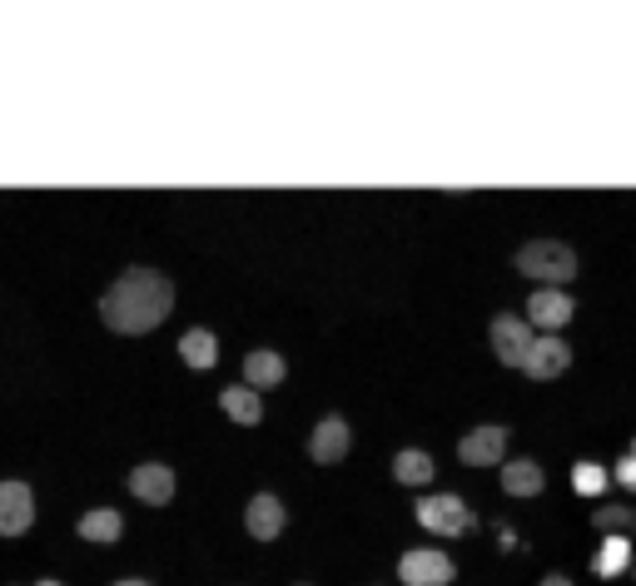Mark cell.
Returning a JSON list of instances; mask_svg holds the SVG:
<instances>
[{
  "mask_svg": "<svg viewBox=\"0 0 636 586\" xmlns=\"http://www.w3.org/2000/svg\"><path fill=\"white\" fill-rule=\"evenodd\" d=\"M567 363H571V348L562 343V338H532V348L522 353L518 368L528 373V378L547 383V378H557V373H567Z\"/></svg>",
  "mask_w": 636,
  "mask_h": 586,
  "instance_id": "5",
  "label": "cell"
},
{
  "mask_svg": "<svg viewBox=\"0 0 636 586\" xmlns=\"http://www.w3.org/2000/svg\"><path fill=\"white\" fill-rule=\"evenodd\" d=\"M115 586H150V582H140V576H125V582H115Z\"/></svg>",
  "mask_w": 636,
  "mask_h": 586,
  "instance_id": "24",
  "label": "cell"
},
{
  "mask_svg": "<svg viewBox=\"0 0 636 586\" xmlns=\"http://www.w3.org/2000/svg\"><path fill=\"white\" fill-rule=\"evenodd\" d=\"M418 521L428 527V532H438V537H463L467 527H473V512H467L463 497L442 492V497H423L418 502Z\"/></svg>",
  "mask_w": 636,
  "mask_h": 586,
  "instance_id": "3",
  "label": "cell"
},
{
  "mask_svg": "<svg viewBox=\"0 0 636 586\" xmlns=\"http://www.w3.org/2000/svg\"><path fill=\"white\" fill-rule=\"evenodd\" d=\"M493 348H497V359L507 363V368H518L522 353L532 348V324L518 314H497L493 318Z\"/></svg>",
  "mask_w": 636,
  "mask_h": 586,
  "instance_id": "7",
  "label": "cell"
},
{
  "mask_svg": "<svg viewBox=\"0 0 636 586\" xmlns=\"http://www.w3.org/2000/svg\"><path fill=\"white\" fill-rule=\"evenodd\" d=\"M35 521V492L25 482H0V537H21Z\"/></svg>",
  "mask_w": 636,
  "mask_h": 586,
  "instance_id": "6",
  "label": "cell"
},
{
  "mask_svg": "<svg viewBox=\"0 0 636 586\" xmlns=\"http://www.w3.org/2000/svg\"><path fill=\"white\" fill-rule=\"evenodd\" d=\"M393 472H398V482H408V488H423V482L432 478V457L418 453V447H403V453L393 457Z\"/></svg>",
  "mask_w": 636,
  "mask_h": 586,
  "instance_id": "18",
  "label": "cell"
},
{
  "mask_svg": "<svg viewBox=\"0 0 636 586\" xmlns=\"http://www.w3.org/2000/svg\"><path fill=\"white\" fill-rule=\"evenodd\" d=\"M632 457H636V443H632Z\"/></svg>",
  "mask_w": 636,
  "mask_h": 586,
  "instance_id": "26",
  "label": "cell"
},
{
  "mask_svg": "<svg viewBox=\"0 0 636 586\" xmlns=\"http://www.w3.org/2000/svg\"><path fill=\"white\" fill-rule=\"evenodd\" d=\"M35 586H60V582H35Z\"/></svg>",
  "mask_w": 636,
  "mask_h": 586,
  "instance_id": "25",
  "label": "cell"
},
{
  "mask_svg": "<svg viewBox=\"0 0 636 586\" xmlns=\"http://www.w3.org/2000/svg\"><path fill=\"white\" fill-rule=\"evenodd\" d=\"M309 453H313V462H338V457L348 453V423L344 418H324V423L313 427Z\"/></svg>",
  "mask_w": 636,
  "mask_h": 586,
  "instance_id": "11",
  "label": "cell"
},
{
  "mask_svg": "<svg viewBox=\"0 0 636 586\" xmlns=\"http://www.w3.org/2000/svg\"><path fill=\"white\" fill-rule=\"evenodd\" d=\"M180 359L189 363V368H209V363L219 359V343L209 328H189V333L180 338Z\"/></svg>",
  "mask_w": 636,
  "mask_h": 586,
  "instance_id": "16",
  "label": "cell"
},
{
  "mask_svg": "<svg viewBox=\"0 0 636 586\" xmlns=\"http://www.w3.org/2000/svg\"><path fill=\"white\" fill-rule=\"evenodd\" d=\"M597 521L616 532V527H632V512H626V507H602V512H597Z\"/></svg>",
  "mask_w": 636,
  "mask_h": 586,
  "instance_id": "21",
  "label": "cell"
},
{
  "mask_svg": "<svg viewBox=\"0 0 636 586\" xmlns=\"http://www.w3.org/2000/svg\"><path fill=\"white\" fill-rule=\"evenodd\" d=\"M174 308V283L154 269H130L119 273L115 283L100 298V318H105L115 333H150L170 318Z\"/></svg>",
  "mask_w": 636,
  "mask_h": 586,
  "instance_id": "1",
  "label": "cell"
},
{
  "mask_svg": "<svg viewBox=\"0 0 636 586\" xmlns=\"http://www.w3.org/2000/svg\"><path fill=\"white\" fill-rule=\"evenodd\" d=\"M130 492L140 502H150V507H164L174 497V472L164 462H140L130 472Z\"/></svg>",
  "mask_w": 636,
  "mask_h": 586,
  "instance_id": "8",
  "label": "cell"
},
{
  "mask_svg": "<svg viewBox=\"0 0 636 586\" xmlns=\"http://www.w3.org/2000/svg\"><path fill=\"white\" fill-rule=\"evenodd\" d=\"M626 562H632V547H626V537H606L602 552H597V576H616Z\"/></svg>",
  "mask_w": 636,
  "mask_h": 586,
  "instance_id": "19",
  "label": "cell"
},
{
  "mask_svg": "<svg viewBox=\"0 0 636 586\" xmlns=\"http://www.w3.org/2000/svg\"><path fill=\"white\" fill-rule=\"evenodd\" d=\"M224 413L234 418V423H244V427H254L264 418V402H259V392L254 388H244V383H234V388H224Z\"/></svg>",
  "mask_w": 636,
  "mask_h": 586,
  "instance_id": "15",
  "label": "cell"
},
{
  "mask_svg": "<svg viewBox=\"0 0 636 586\" xmlns=\"http://www.w3.org/2000/svg\"><path fill=\"white\" fill-rule=\"evenodd\" d=\"M244 388H274V383H284V359L279 353H269V348H259V353H248L244 359Z\"/></svg>",
  "mask_w": 636,
  "mask_h": 586,
  "instance_id": "14",
  "label": "cell"
},
{
  "mask_svg": "<svg viewBox=\"0 0 636 586\" xmlns=\"http://www.w3.org/2000/svg\"><path fill=\"white\" fill-rule=\"evenodd\" d=\"M542 586H571L567 576H542Z\"/></svg>",
  "mask_w": 636,
  "mask_h": 586,
  "instance_id": "23",
  "label": "cell"
},
{
  "mask_svg": "<svg viewBox=\"0 0 636 586\" xmlns=\"http://www.w3.org/2000/svg\"><path fill=\"white\" fill-rule=\"evenodd\" d=\"M502 488L512 492V497H537V492H542V467L532 462V457H512V462L502 467Z\"/></svg>",
  "mask_w": 636,
  "mask_h": 586,
  "instance_id": "13",
  "label": "cell"
},
{
  "mask_svg": "<svg viewBox=\"0 0 636 586\" xmlns=\"http://www.w3.org/2000/svg\"><path fill=\"white\" fill-rule=\"evenodd\" d=\"M571 488L587 492V497H597V492L606 488V472L597 462H577V467H571Z\"/></svg>",
  "mask_w": 636,
  "mask_h": 586,
  "instance_id": "20",
  "label": "cell"
},
{
  "mask_svg": "<svg viewBox=\"0 0 636 586\" xmlns=\"http://www.w3.org/2000/svg\"><path fill=\"white\" fill-rule=\"evenodd\" d=\"M119 532H125V517L115 507H95L80 517V537H90V542H115Z\"/></svg>",
  "mask_w": 636,
  "mask_h": 586,
  "instance_id": "17",
  "label": "cell"
},
{
  "mask_svg": "<svg viewBox=\"0 0 636 586\" xmlns=\"http://www.w3.org/2000/svg\"><path fill=\"white\" fill-rule=\"evenodd\" d=\"M518 273H528L537 283H567L577 273V254L557 239H532L518 249Z\"/></svg>",
  "mask_w": 636,
  "mask_h": 586,
  "instance_id": "2",
  "label": "cell"
},
{
  "mask_svg": "<svg viewBox=\"0 0 636 586\" xmlns=\"http://www.w3.org/2000/svg\"><path fill=\"white\" fill-rule=\"evenodd\" d=\"M502 447H507V427H477V433L463 437L458 457L467 467H493V462H502Z\"/></svg>",
  "mask_w": 636,
  "mask_h": 586,
  "instance_id": "10",
  "label": "cell"
},
{
  "mask_svg": "<svg viewBox=\"0 0 636 586\" xmlns=\"http://www.w3.org/2000/svg\"><path fill=\"white\" fill-rule=\"evenodd\" d=\"M616 482L636 488V457H622V462H616Z\"/></svg>",
  "mask_w": 636,
  "mask_h": 586,
  "instance_id": "22",
  "label": "cell"
},
{
  "mask_svg": "<svg viewBox=\"0 0 636 586\" xmlns=\"http://www.w3.org/2000/svg\"><path fill=\"white\" fill-rule=\"evenodd\" d=\"M244 527H248V537H259V542H274V537L284 532V502L274 497V492H259V497H248Z\"/></svg>",
  "mask_w": 636,
  "mask_h": 586,
  "instance_id": "9",
  "label": "cell"
},
{
  "mask_svg": "<svg viewBox=\"0 0 636 586\" xmlns=\"http://www.w3.org/2000/svg\"><path fill=\"white\" fill-rule=\"evenodd\" d=\"M567 318H571V298H567V293L542 289V293H532V298H528V324H537V328H562Z\"/></svg>",
  "mask_w": 636,
  "mask_h": 586,
  "instance_id": "12",
  "label": "cell"
},
{
  "mask_svg": "<svg viewBox=\"0 0 636 586\" xmlns=\"http://www.w3.org/2000/svg\"><path fill=\"white\" fill-rule=\"evenodd\" d=\"M398 576L403 586H448L453 582V562L442 552H432V547H413V552H403Z\"/></svg>",
  "mask_w": 636,
  "mask_h": 586,
  "instance_id": "4",
  "label": "cell"
}]
</instances>
